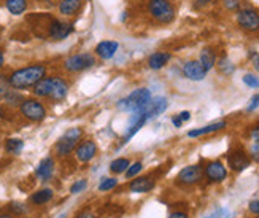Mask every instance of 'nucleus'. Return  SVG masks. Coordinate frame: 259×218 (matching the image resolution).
Listing matches in <instances>:
<instances>
[{
  "mask_svg": "<svg viewBox=\"0 0 259 218\" xmlns=\"http://www.w3.org/2000/svg\"><path fill=\"white\" fill-rule=\"evenodd\" d=\"M43 77H47V65L45 64H32V65L22 67L15 72H11L8 77V82L13 89L22 91V89L33 88V85L38 83Z\"/></svg>",
  "mask_w": 259,
  "mask_h": 218,
  "instance_id": "nucleus-1",
  "label": "nucleus"
},
{
  "mask_svg": "<svg viewBox=\"0 0 259 218\" xmlns=\"http://www.w3.org/2000/svg\"><path fill=\"white\" fill-rule=\"evenodd\" d=\"M146 10L159 24H170L175 19V7L170 0H148Z\"/></svg>",
  "mask_w": 259,
  "mask_h": 218,
  "instance_id": "nucleus-2",
  "label": "nucleus"
},
{
  "mask_svg": "<svg viewBox=\"0 0 259 218\" xmlns=\"http://www.w3.org/2000/svg\"><path fill=\"white\" fill-rule=\"evenodd\" d=\"M81 139H83V129L81 128H70L69 131H65L61 139L54 145L56 156L67 158L75 150L76 145L80 143Z\"/></svg>",
  "mask_w": 259,
  "mask_h": 218,
  "instance_id": "nucleus-3",
  "label": "nucleus"
},
{
  "mask_svg": "<svg viewBox=\"0 0 259 218\" xmlns=\"http://www.w3.org/2000/svg\"><path fill=\"white\" fill-rule=\"evenodd\" d=\"M151 100V93H150V89H146V88H139V89H135L132 91V93L124 97V99H121L118 102V108L122 110V112H137L140 108H143L148 102Z\"/></svg>",
  "mask_w": 259,
  "mask_h": 218,
  "instance_id": "nucleus-4",
  "label": "nucleus"
},
{
  "mask_svg": "<svg viewBox=\"0 0 259 218\" xmlns=\"http://www.w3.org/2000/svg\"><path fill=\"white\" fill-rule=\"evenodd\" d=\"M19 112L26 120L33 123H40L47 118V107L37 99H24L19 105Z\"/></svg>",
  "mask_w": 259,
  "mask_h": 218,
  "instance_id": "nucleus-5",
  "label": "nucleus"
},
{
  "mask_svg": "<svg viewBox=\"0 0 259 218\" xmlns=\"http://www.w3.org/2000/svg\"><path fill=\"white\" fill-rule=\"evenodd\" d=\"M93 65H96V57L91 53L73 54V56H69L64 61V68L70 74L88 70V68H91Z\"/></svg>",
  "mask_w": 259,
  "mask_h": 218,
  "instance_id": "nucleus-6",
  "label": "nucleus"
},
{
  "mask_svg": "<svg viewBox=\"0 0 259 218\" xmlns=\"http://www.w3.org/2000/svg\"><path fill=\"white\" fill-rule=\"evenodd\" d=\"M237 24L245 32H259V13L251 7H245L237 11Z\"/></svg>",
  "mask_w": 259,
  "mask_h": 218,
  "instance_id": "nucleus-7",
  "label": "nucleus"
},
{
  "mask_svg": "<svg viewBox=\"0 0 259 218\" xmlns=\"http://www.w3.org/2000/svg\"><path fill=\"white\" fill-rule=\"evenodd\" d=\"M72 32H73V26L70 22H64L61 19H51L48 24V37L56 42L65 40Z\"/></svg>",
  "mask_w": 259,
  "mask_h": 218,
  "instance_id": "nucleus-8",
  "label": "nucleus"
},
{
  "mask_svg": "<svg viewBox=\"0 0 259 218\" xmlns=\"http://www.w3.org/2000/svg\"><path fill=\"white\" fill-rule=\"evenodd\" d=\"M148 123V118H146V115L142 112V110H137V112H134V115L131 117L129 120V124H127V131H126V135H124V139H122V143H126L129 142L132 137L137 134L143 126Z\"/></svg>",
  "mask_w": 259,
  "mask_h": 218,
  "instance_id": "nucleus-9",
  "label": "nucleus"
},
{
  "mask_svg": "<svg viewBox=\"0 0 259 218\" xmlns=\"http://www.w3.org/2000/svg\"><path fill=\"white\" fill-rule=\"evenodd\" d=\"M167 107H168V102L165 97H154L140 110L146 115V118H148V121H150V120L157 118L161 113H164L167 110Z\"/></svg>",
  "mask_w": 259,
  "mask_h": 218,
  "instance_id": "nucleus-10",
  "label": "nucleus"
},
{
  "mask_svg": "<svg viewBox=\"0 0 259 218\" xmlns=\"http://www.w3.org/2000/svg\"><path fill=\"white\" fill-rule=\"evenodd\" d=\"M202 174H204V170H202V167L199 164L186 166L185 169L180 170L178 181L183 183V185H194V183H197L202 178Z\"/></svg>",
  "mask_w": 259,
  "mask_h": 218,
  "instance_id": "nucleus-11",
  "label": "nucleus"
},
{
  "mask_svg": "<svg viewBox=\"0 0 259 218\" xmlns=\"http://www.w3.org/2000/svg\"><path fill=\"white\" fill-rule=\"evenodd\" d=\"M76 159L80 163H89L91 159L97 155V145L93 140H83L81 143H78L75 148Z\"/></svg>",
  "mask_w": 259,
  "mask_h": 218,
  "instance_id": "nucleus-12",
  "label": "nucleus"
},
{
  "mask_svg": "<svg viewBox=\"0 0 259 218\" xmlns=\"http://www.w3.org/2000/svg\"><path fill=\"white\" fill-rule=\"evenodd\" d=\"M228 163H229V166H231L232 170L242 172V170H245L246 167L250 166L251 159H250V156L246 155L243 150H234V152H231L228 155Z\"/></svg>",
  "mask_w": 259,
  "mask_h": 218,
  "instance_id": "nucleus-13",
  "label": "nucleus"
},
{
  "mask_svg": "<svg viewBox=\"0 0 259 218\" xmlns=\"http://www.w3.org/2000/svg\"><path fill=\"white\" fill-rule=\"evenodd\" d=\"M183 75L191 82H202L205 78L207 72L200 65L199 61H188L183 64Z\"/></svg>",
  "mask_w": 259,
  "mask_h": 218,
  "instance_id": "nucleus-14",
  "label": "nucleus"
},
{
  "mask_svg": "<svg viewBox=\"0 0 259 218\" xmlns=\"http://www.w3.org/2000/svg\"><path fill=\"white\" fill-rule=\"evenodd\" d=\"M69 94V83L61 77H53V89L48 99L53 102H62Z\"/></svg>",
  "mask_w": 259,
  "mask_h": 218,
  "instance_id": "nucleus-15",
  "label": "nucleus"
},
{
  "mask_svg": "<svg viewBox=\"0 0 259 218\" xmlns=\"http://www.w3.org/2000/svg\"><path fill=\"white\" fill-rule=\"evenodd\" d=\"M205 177L210 180V181H215V183H220L223 180H226L228 177V170L224 167L223 163L220 161H213V163H208L207 167H205Z\"/></svg>",
  "mask_w": 259,
  "mask_h": 218,
  "instance_id": "nucleus-16",
  "label": "nucleus"
},
{
  "mask_svg": "<svg viewBox=\"0 0 259 218\" xmlns=\"http://www.w3.org/2000/svg\"><path fill=\"white\" fill-rule=\"evenodd\" d=\"M118 48H119L118 42H115V40H102L96 47L94 53L100 57V59L108 61V59H111V57L116 54Z\"/></svg>",
  "mask_w": 259,
  "mask_h": 218,
  "instance_id": "nucleus-17",
  "label": "nucleus"
},
{
  "mask_svg": "<svg viewBox=\"0 0 259 218\" xmlns=\"http://www.w3.org/2000/svg\"><path fill=\"white\" fill-rule=\"evenodd\" d=\"M156 187V181L153 177H139V178H134L129 183V190L132 193H148Z\"/></svg>",
  "mask_w": 259,
  "mask_h": 218,
  "instance_id": "nucleus-18",
  "label": "nucleus"
},
{
  "mask_svg": "<svg viewBox=\"0 0 259 218\" xmlns=\"http://www.w3.org/2000/svg\"><path fill=\"white\" fill-rule=\"evenodd\" d=\"M53 172H54V159L51 156L45 158L40 161V164L35 169V175L38 180L41 181H47L53 177Z\"/></svg>",
  "mask_w": 259,
  "mask_h": 218,
  "instance_id": "nucleus-19",
  "label": "nucleus"
},
{
  "mask_svg": "<svg viewBox=\"0 0 259 218\" xmlns=\"http://www.w3.org/2000/svg\"><path fill=\"white\" fill-rule=\"evenodd\" d=\"M172 59V54L170 53H165V51H156L148 57V67L151 70H161L164 68L168 61Z\"/></svg>",
  "mask_w": 259,
  "mask_h": 218,
  "instance_id": "nucleus-20",
  "label": "nucleus"
},
{
  "mask_svg": "<svg viewBox=\"0 0 259 218\" xmlns=\"http://www.w3.org/2000/svg\"><path fill=\"white\" fill-rule=\"evenodd\" d=\"M83 8V0H61L59 13L64 16H75Z\"/></svg>",
  "mask_w": 259,
  "mask_h": 218,
  "instance_id": "nucleus-21",
  "label": "nucleus"
},
{
  "mask_svg": "<svg viewBox=\"0 0 259 218\" xmlns=\"http://www.w3.org/2000/svg\"><path fill=\"white\" fill-rule=\"evenodd\" d=\"M53 89V77H43L38 83L33 85L32 93L37 97H50Z\"/></svg>",
  "mask_w": 259,
  "mask_h": 218,
  "instance_id": "nucleus-22",
  "label": "nucleus"
},
{
  "mask_svg": "<svg viewBox=\"0 0 259 218\" xmlns=\"http://www.w3.org/2000/svg\"><path fill=\"white\" fill-rule=\"evenodd\" d=\"M226 128V121H217V123H211V124H207L204 128H197V129H193L188 132V137L191 139H196V137H200V135H207V134H211V132H218L221 129Z\"/></svg>",
  "mask_w": 259,
  "mask_h": 218,
  "instance_id": "nucleus-23",
  "label": "nucleus"
},
{
  "mask_svg": "<svg viewBox=\"0 0 259 218\" xmlns=\"http://www.w3.org/2000/svg\"><path fill=\"white\" fill-rule=\"evenodd\" d=\"M199 62H200L202 67H204L205 72L211 70V68L215 67V64H217V54H215V51H213L211 48H204V50L200 51Z\"/></svg>",
  "mask_w": 259,
  "mask_h": 218,
  "instance_id": "nucleus-24",
  "label": "nucleus"
},
{
  "mask_svg": "<svg viewBox=\"0 0 259 218\" xmlns=\"http://www.w3.org/2000/svg\"><path fill=\"white\" fill-rule=\"evenodd\" d=\"M5 7L11 15L19 16L22 13H26L27 0H5Z\"/></svg>",
  "mask_w": 259,
  "mask_h": 218,
  "instance_id": "nucleus-25",
  "label": "nucleus"
},
{
  "mask_svg": "<svg viewBox=\"0 0 259 218\" xmlns=\"http://www.w3.org/2000/svg\"><path fill=\"white\" fill-rule=\"evenodd\" d=\"M51 199H53V190H50V188H43L37 193H33L30 196L32 204H35V205H43V204L50 202Z\"/></svg>",
  "mask_w": 259,
  "mask_h": 218,
  "instance_id": "nucleus-26",
  "label": "nucleus"
},
{
  "mask_svg": "<svg viewBox=\"0 0 259 218\" xmlns=\"http://www.w3.org/2000/svg\"><path fill=\"white\" fill-rule=\"evenodd\" d=\"M4 100H5V104L10 105V107H19L24 99H22V96H21V93H19L18 89H13V88H11V89L8 91V93L5 94Z\"/></svg>",
  "mask_w": 259,
  "mask_h": 218,
  "instance_id": "nucleus-27",
  "label": "nucleus"
},
{
  "mask_svg": "<svg viewBox=\"0 0 259 218\" xmlns=\"http://www.w3.org/2000/svg\"><path fill=\"white\" fill-rule=\"evenodd\" d=\"M129 166H131V161L127 158H118L115 161L110 163V170L113 172V174H122V172L127 170Z\"/></svg>",
  "mask_w": 259,
  "mask_h": 218,
  "instance_id": "nucleus-28",
  "label": "nucleus"
},
{
  "mask_svg": "<svg viewBox=\"0 0 259 218\" xmlns=\"http://www.w3.org/2000/svg\"><path fill=\"white\" fill-rule=\"evenodd\" d=\"M22 148H24V142L21 139H8L5 142V150L10 155H19L22 152Z\"/></svg>",
  "mask_w": 259,
  "mask_h": 218,
  "instance_id": "nucleus-29",
  "label": "nucleus"
},
{
  "mask_svg": "<svg viewBox=\"0 0 259 218\" xmlns=\"http://www.w3.org/2000/svg\"><path fill=\"white\" fill-rule=\"evenodd\" d=\"M122 213H124V209L119 207L118 204H107L102 209V215L105 218H119Z\"/></svg>",
  "mask_w": 259,
  "mask_h": 218,
  "instance_id": "nucleus-30",
  "label": "nucleus"
},
{
  "mask_svg": "<svg viewBox=\"0 0 259 218\" xmlns=\"http://www.w3.org/2000/svg\"><path fill=\"white\" fill-rule=\"evenodd\" d=\"M142 169H143V164L139 161V163H134V164H131L129 167H127V170H126V177L127 178H134V177H137L140 172H142Z\"/></svg>",
  "mask_w": 259,
  "mask_h": 218,
  "instance_id": "nucleus-31",
  "label": "nucleus"
},
{
  "mask_svg": "<svg viewBox=\"0 0 259 218\" xmlns=\"http://www.w3.org/2000/svg\"><path fill=\"white\" fill-rule=\"evenodd\" d=\"M10 89H11V86H10V82H8V77L4 75V74H0V99H4Z\"/></svg>",
  "mask_w": 259,
  "mask_h": 218,
  "instance_id": "nucleus-32",
  "label": "nucleus"
},
{
  "mask_svg": "<svg viewBox=\"0 0 259 218\" xmlns=\"http://www.w3.org/2000/svg\"><path fill=\"white\" fill-rule=\"evenodd\" d=\"M218 67H220V70L223 74H226V75H229V74L234 72V65H232V62L228 59V57H223V59L218 62Z\"/></svg>",
  "mask_w": 259,
  "mask_h": 218,
  "instance_id": "nucleus-33",
  "label": "nucleus"
},
{
  "mask_svg": "<svg viewBox=\"0 0 259 218\" xmlns=\"http://www.w3.org/2000/svg\"><path fill=\"white\" fill-rule=\"evenodd\" d=\"M243 83L246 86H250L251 89H256V88H259V77H256L253 74H246L243 77Z\"/></svg>",
  "mask_w": 259,
  "mask_h": 218,
  "instance_id": "nucleus-34",
  "label": "nucleus"
},
{
  "mask_svg": "<svg viewBox=\"0 0 259 218\" xmlns=\"http://www.w3.org/2000/svg\"><path fill=\"white\" fill-rule=\"evenodd\" d=\"M116 185H118V180L116 178H105L99 185V191H110V190L116 188Z\"/></svg>",
  "mask_w": 259,
  "mask_h": 218,
  "instance_id": "nucleus-35",
  "label": "nucleus"
},
{
  "mask_svg": "<svg viewBox=\"0 0 259 218\" xmlns=\"http://www.w3.org/2000/svg\"><path fill=\"white\" fill-rule=\"evenodd\" d=\"M207 218H232V212L226 207H221L213 212L211 215H208Z\"/></svg>",
  "mask_w": 259,
  "mask_h": 218,
  "instance_id": "nucleus-36",
  "label": "nucleus"
},
{
  "mask_svg": "<svg viewBox=\"0 0 259 218\" xmlns=\"http://www.w3.org/2000/svg\"><path fill=\"white\" fill-rule=\"evenodd\" d=\"M86 187H88V181L86 180H78V181H75L73 185L70 187V193L72 194H80L81 191L86 190Z\"/></svg>",
  "mask_w": 259,
  "mask_h": 218,
  "instance_id": "nucleus-37",
  "label": "nucleus"
},
{
  "mask_svg": "<svg viewBox=\"0 0 259 218\" xmlns=\"http://www.w3.org/2000/svg\"><path fill=\"white\" fill-rule=\"evenodd\" d=\"M250 153L254 161H259V137H253V145H251Z\"/></svg>",
  "mask_w": 259,
  "mask_h": 218,
  "instance_id": "nucleus-38",
  "label": "nucleus"
},
{
  "mask_svg": "<svg viewBox=\"0 0 259 218\" xmlns=\"http://www.w3.org/2000/svg\"><path fill=\"white\" fill-rule=\"evenodd\" d=\"M257 107H259V93H257V94H254V96L251 97V100H250L248 107H246V110H248V112H254Z\"/></svg>",
  "mask_w": 259,
  "mask_h": 218,
  "instance_id": "nucleus-39",
  "label": "nucleus"
},
{
  "mask_svg": "<svg viewBox=\"0 0 259 218\" xmlns=\"http://www.w3.org/2000/svg\"><path fill=\"white\" fill-rule=\"evenodd\" d=\"M224 7H226L228 10H237L239 0H224Z\"/></svg>",
  "mask_w": 259,
  "mask_h": 218,
  "instance_id": "nucleus-40",
  "label": "nucleus"
},
{
  "mask_svg": "<svg viewBox=\"0 0 259 218\" xmlns=\"http://www.w3.org/2000/svg\"><path fill=\"white\" fill-rule=\"evenodd\" d=\"M211 2H215V0H194V5H196V8H204V7L210 5Z\"/></svg>",
  "mask_w": 259,
  "mask_h": 218,
  "instance_id": "nucleus-41",
  "label": "nucleus"
},
{
  "mask_svg": "<svg viewBox=\"0 0 259 218\" xmlns=\"http://www.w3.org/2000/svg\"><path fill=\"white\" fill-rule=\"evenodd\" d=\"M248 209H250V212H253V213H259V199H257V201H251L250 205H248Z\"/></svg>",
  "mask_w": 259,
  "mask_h": 218,
  "instance_id": "nucleus-42",
  "label": "nucleus"
},
{
  "mask_svg": "<svg viewBox=\"0 0 259 218\" xmlns=\"http://www.w3.org/2000/svg\"><path fill=\"white\" fill-rule=\"evenodd\" d=\"M178 117H180V120L185 123V121H189L191 120V113L189 112H182V113L178 115Z\"/></svg>",
  "mask_w": 259,
  "mask_h": 218,
  "instance_id": "nucleus-43",
  "label": "nucleus"
},
{
  "mask_svg": "<svg viewBox=\"0 0 259 218\" xmlns=\"http://www.w3.org/2000/svg\"><path fill=\"white\" fill-rule=\"evenodd\" d=\"M172 124L175 126V128H182L183 121L180 120V117H178V115H177V117H174V118H172Z\"/></svg>",
  "mask_w": 259,
  "mask_h": 218,
  "instance_id": "nucleus-44",
  "label": "nucleus"
},
{
  "mask_svg": "<svg viewBox=\"0 0 259 218\" xmlns=\"http://www.w3.org/2000/svg\"><path fill=\"white\" fill-rule=\"evenodd\" d=\"M168 218H188V215L185 212H174Z\"/></svg>",
  "mask_w": 259,
  "mask_h": 218,
  "instance_id": "nucleus-45",
  "label": "nucleus"
},
{
  "mask_svg": "<svg viewBox=\"0 0 259 218\" xmlns=\"http://www.w3.org/2000/svg\"><path fill=\"white\" fill-rule=\"evenodd\" d=\"M4 64H5V54H4L2 50H0V68L4 67Z\"/></svg>",
  "mask_w": 259,
  "mask_h": 218,
  "instance_id": "nucleus-46",
  "label": "nucleus"
},
{
  "mask_svg": "<svg viewBox=\"0 0 259 218\" xmlns=\"http://www.w3.org/2000/svg\"><path fill=\"white\" fill-rule=\"evenodd\" d=\"M78 218H97L96 215H93V213H83V215H80Z\"/></svg>",
  "mask_w": 259,
  "mask_h": 218,
  "instance_id": "nucleus-47",
  "label": "nucleus"
},
{
  "mask_svg": "<svg viewBox=\"0 0 259 218\" xmlns=\"http://www.w3.org/2000/svg\"><path fill=\"white\" fill-rule=\"evenodd\" d=\"M254 68L259 72V57H257V59H254Z\"/></svg>",
  "mask_w": 259,
  "mask_h": 218,
  "instance_id": "nucleus-48",
  "label": "nucleus"
},
{
  "mask_svg": "<svg viewBox=\"0 0 259 218\" xmlns=\"http://www.w3.org/2000/svg\"><path fill=\"white\" fill-rule=\"evenodd\" d=\"M0 218H13V216L8 215V213H4V215H0Z\"/></svg>",
  "mask_w": 259,
  "mask_h": 218,
  "instance_id": "nucleus-49",
  "label": "nucleus"
},
{
  "mask_svg": "<svg viewBox=\"0 0 259 218\" xmlns=\"http://www.w3.org/2000/svg\"><path fill=\"white\" fill-rule=\"evenodd\" d=\"M4 118V110H2V105H0V120Z\"/></svg>",
  "mask_w": 259,
  "mask_h": 218,
  "instance_id": "nucleus-50",
  "label": "nucleus"
},
{
  "mask_svg": "<svg viewBox=\"0 0 259 218\" xmlns=\"http://www.w3.org/2000/svg\"><path fill=\"white\" fill-rule=\"evenodd\" d=\"M256 218H259V216H256Z\"/></svg>",
  "mask_w": 259,
  "mask_h": 218,
  "instance_id": "nucleus-51",
  "label": "nucleus"
}]
</instances>
